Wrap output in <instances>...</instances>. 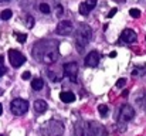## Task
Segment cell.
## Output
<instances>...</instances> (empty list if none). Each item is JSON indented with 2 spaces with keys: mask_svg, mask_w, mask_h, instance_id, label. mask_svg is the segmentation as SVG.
I'll list each match as a JSON object with an SVG mask.
<instances>
[{
  "mask_svg": "<svg viewBox=\"0 0 146 136\" xmlns=\"http://www.w3.org/2000/svg\"><path fill=\"white\" fill-rule=\"evenodd\" d=\"M33 57L43 64H47V65L54 64L60 57L58 43L55 40H40V41H37L33 47Z\"/></svg>",
  "mask_w": 146,
  "mask_h": 136,
  "instance_id": "obj_1",
  "label": "cell"
},
{
  "mask_svg": "<svg viewBox=\"0 0 146 136\" xmlns=\"http://www.w3.org/2000/svg\"><path fill=\"white\" fill-rule=\"evenodd\" d=\"M91 37H92L91 27L87 24H80V27L77 29V33H75V47H77L78 52H82L85 50V47L91 41Z\"/></svg>",
  "mask_w": 146,
  "mask_h": 136,
  "instance_id": "obj_2",
  "label": "cell"
},
{
  "mask_svg": "<svg viewBox=\"0 0 146 136\" xmlns=\"http://www.w3.org/2000/svg\"><path fill=\"white\" fill-rule=\"evenodd\" d=\"M64 132V125L58 121H48L41 126V133L44 136H60Z\"/></svg>",
  "mask_w": 146,
  "mask_h": 136,
  "instance_id": "obj_3",
  "label": "cell"
},
{
  "mask_svg": "<svg viewBox=\"0 0 146 136\" xmlns=\"http://www.w3.org/2000/svg\"><path fill=\"white\" fill-rule=\"evenodd\" d=\"M10 109L13 112V115L16 116H21L29 111V102L23 98H16L10 102Z\"/></svg>",
  "mask_w": 146,
  "mask_h": 136,
  "instance_id": "obj_4",
  "label": "cell"
},
{
  "mask_svg": "<svg viewBox=\"0 0 146 136\" xmlns=\"http://www.w3.org/2000/svg\"><path fill=\"white\" fill-rule=\"evenodd\" d=\"M133 116H135V109L131 105L125 103V105L121 106V111H119V115H118V122H119V125H125L129 121H132Z\"/></svg>",
  "mask_w": 146,
  "mask_h": 136,
  "instance_id": "obj_5",
  "label": "cell"
},
{
  "mask_svg": "<svg viewBox=\"0 0 146 136\" xmlns=\"http://www.w3.org/2000/svg\"><path fill=\"white\" fill-rule=\"evenodd\" d=\"M105 128L99 123V122H88L85 125V136H105Z\"/></svg>",
  "mask_w": 146,
  "mask_h": 136,
  "instance_id": "obj_6",
  "label": "cell"
},
{
  "mask_svg": "<svg viewBox=\"0 0 146 136\" xmlns=\"http://www.w3.org/2000/svg\"><path fill=\"white\" fill-rule=\"evenodd\" d=\"M9 60H10V64L14 67V68H19V67H21L24 62H26V57L20 52V51H17V50H9Z\"/></svg>",
  "mask_w": 146,
  "mask_h": 136,
  "instance_id": "obj_7",
  "label": "cell"
},
{
  "mask_svg": "<svg viewBox=\"0 0 146 136\" xmlns=\"http://www.w3.org/2000/svg\"><path fill=\"white\" fill-rule=\"evenodd\" d=\"M64 75L71 80L72 82L77 81V75H78V64L77 62H67L64 64Z\"/></svg>",
  "mask_w": 146,
  "mask_h": 136,
  "instance_id": "obj_8",
  "label": "cell"
},
{
  "mask_svg": "<svg viewBox=\"0 0 146 136\" xmlns=\"http://www.w3.org/2000/svg\"><path fill=\"white\" fill-rule=\"evenodd\" d=\"M72 30H74V26H72V23L68 21V20H62V21H60L58 26H57V33H58L60 36H70V34L72 33Z\"/></svg>",
  "mask_w": 146,
  "mask_h": 136,
  "instance_id": "obj_9",
  "label": "cell"
},
{
  "mask_svg": "<svg viewBox=\"0 0 146 136\" xmlns=\"http://www.w3.org/2000/svg\"><path fill=\"white\" fill-rule=\"evenodd\" d=\"M99 60H101V55H99V52L98 51H91L87 57H85V65L87 67H91V68H94V67H97L98 64H99Z\"/></svg>",
  "mask_w": 146,
  "mask_h": 136,
  "instance_id": "obj_10",
  "label": "cell"
},
{
  "mask_svg": "<svg viewBox=\"0 0 146 136\" xmlns=\"http://www.w3.org/2000/svg\"><path fill=\"white\" fill-rule=\"evenodd\" d=\"M136 38H138V36H136V33H135L132 29H126V30H123L122 34H121V40H122L123 43H128V44L135 43Z\"/></svg>",
  "mask_w": 146,
  "mask_h": 136,
  "instance_id": "obj_11",
  "label": "cell"
},
{
  "mask_svg": "<svg viewBox=\"0 0 146 136\" xmlns=\"http://www.w3.org/2000/svg\"><path fill=\"white\" fill-rule=\"evenodd\" d=\"M60 99L64 103H72V102H75V94L71 91H62V92H60Z\"/></svg>",
  "mask_w": 146,
  "mask_h": 136,
  "instance_id": "obj_12",
  "label": "cell"
},
{
  "mask_svg": "<svg viewBox=\"0 0 146 136\" xmlns=\"http://www.w3.org/2000/svg\"><path fill=\"white\" fill-rule=\"evenodd\" d=\"M47 108H48V105H47L46 101H43V99L34 101V111H36V113L41 115V113H44V112L47 111Z\"/></svg>",
  "mask_w": 146,
  "mask_h": 136,
  "instance_id": "obj_13",
  "label": "cell"
},
{
  "mask_svg": "<svg viewBox=\"0 0 146 136\" xmlns=\"http://www.w3.org/2000/svg\"><path fill=\"white\" fill-rule=\"evenodd\" d=\"M43 87H44V81H43L41 78H34V80L31 81V88L34 91L43 90Z\"/></svg>",
  "mask_w": 146,
  "mask_h": 136,
  "instance_id": "obj_14",
  "label": "cell"
},
{
  "mask_svg": "<svg viewBox=\"0 0 146 136\" xmlns=\"http://www.w3.org/2000/svg\"><path fill=\"white\" fill-rule=\"evenodd\" d=\"M90 11H91V9L87 6V3H85V1L80 4V14H81V16H88V14H90Z\"/></svg>",
  "mask_w": 146,
  "mask_h": 136,
  "instance_id": "obj_15",
  "label": "cell"
},
{
  "mask_svg": "<svg viewBox=\"0 0 146 136\" xmlns=\"http://www.w3.org/2000/svg\"><path fill=\"white\" fill-rule=\"evenodd\" d=\"M98 111H99V115H101L102 118H106V116H108V111H109V109H108L106 105H99V106H98Z\"/></svg>",
  "mask_w": 146,
  "mask_h": 136,
  "instance_id": "obj_16",
  "label": "cell"
},
{
  "mask_svg": "<svg viewBox=\"0 0 146 136\" xmlns=\"http://www.w3.org/2000/svg\"><path fill=\"white\" fill-rule=\"evenodd\" d=\"M11 16H13V13H11V10L10 9H6V10H3L1 11V19L3 20H9V19H11Z\"/></svg>",
  "mask_w": 146,
  "mask_h": 136,
  "instance_id": "obj_17",
  "label": "cell"
},
{
  "mask_svg": "<svg viewBox=\"0 0 146 136\" xmlns=\"http://www.w3.org/2000/svg\"><path fill=\"white\" fill-rule=\"evenodd\" d=\"M14 36H16V38H17V41L19 43H26V40H27V34H23V33H14Z\"/></svg>",
  "mask_w": 146,
  "mask_h": 136,
  "instance_id": "obj_18",
  "label": "cell"
},
{
  "mask_svg": "<svg viewBox=\"0 0 146 136\" xmlns=\"http://www.w3.org/2000/svg\"><path fill=\"white\" fill-rule=\"evenodd\" d=\"M50 10H51V9H50V6L47 3H41V4H40V11H41L43 14H50Z\"/></svg>",
  "mask_w": 146,
  "mask_h": 136,
  "instance_id": "obj_19",
  "label": "cell"
},
{
  "mask_svg": "<svg viewBox=\"0 0 146 136\" xmlns=\"http://www.w3.org/2000/svg\"><path fill=\"white\" fill-rule=\"evenodd\" d=\"M47 75H48L50 78H51V81H54V82H58V81H61V75H55L52 71H47Z\"/></svg>",
  "mask_w": 146,
  "mask_h": 136,
  "instance_id": "obj_20",
  "label": "cell"
},
{
  "mask_svg": "<svg viewBox=\"0 0 146 136\" xmlns=\"http://www.w3.org/2000/svg\"><path fill=\"white\" fill-rule=\"evenodd\" d=\"M129 14H131V17H133V19H139V17H141V10H139V9H131V10H129Z\"/></svg>",
  "mask_w": 146,
  "mask_h": 136,
  "instance_id": "obj_21",
  "label": "cell"
},
{
  "mask_svg": "<svg viewBox=\"0 0 146 136\" xmlns=\"http://www.w3.org/2000/svg\"><path fill=\"white\" fill-rule=\"evenodd\" d=\"M27 27L29 29H33L34 27V17H31V16L27 17Z\"/></svg>",
  "mask_w": 146,
  "mask_h": 136,
  "instance_id": "obj_22",
  "label": "cell"
},
{
  "mask_svg": "<svg viewBox=\"0 0 146 136\" xmlns=\"http://www.w3.org/2000/svg\"><path fill=\"white\" fill-rule=\"evenodd\" d=\"M85 3H87V6H88V7H90V9H91V10H92V9H94V7H95V6H97L98 0H87V1H85Z\"/></svg>",
  "mask_w": 146,
  "mask_h": 136,
  "instance_id": "obj_23",
  "label": "cell"
},
{
  "mask_svg": "<svg viewBox=\"0 0 146 136\" xmlns=\"http://www.w3.org/2000/svg\"><path fill=\"white\" fill-rule=\"evenodd\" d=\"M125 84H126V80H125V78H121V80L116 82V87H118V88H123Z\"/></svg>",
  "mask_w": 146,
  "mask_h": 136,
  "instance_id": "obj_24",
  "label": "cell"
},
{
  "mask_svg": "<svg viewBox=\"0 0 146 136\" xmlns=\"http://www.w3.org/2000/svg\"><path fill=\"white\" fill-rule=\"evenodd\" d=\"M116 11H118V9H116V7H113V9H111V11L108 13V19H111V17H113V16L116 14Z\"/></svg>",
  "mask_w": 146,
  "mask_h": 136,
  "instance_id": "obj_25",
  "label": "cell"
},
{
  "mask_svg": "<svg viewBox=\"0 0 146 136\" xmlns=\"http://www.w3.org/2000/svg\"><path fill=\"white\" fill-rule=\"evenodd\" d=\"M21 78H23V80H30V78H31V74H30V71H26V72H23Z\"/></svg>",
  "mask_w": 146,
  "mask_h": 136,
  "instance_id": "obj_26",
  "label": "cell"
},
{
  "mask_svg": "<svg viewBox=\"0 0 146 136\" xmlns=\"http://www.w3.org/2000/svg\"><path fill=\"white\" fill-rule=\"evenodd\" d=\"M62 13H64L62 6H58V7H57V16H58V17H61V16H62Z\"/></svg>",
  "mask_w": 146,
  "mask_h": 136,
  "instance_id": "obj_27",
  "label": "cell"
},
{
  "mask_svg": "<svg viewBox=\"0 0 146 136\" xmlns=\"http://www.w3.org/2000/svg\"><path fill=\"white\" fill-rule=\"evenodd\" d=\"M6 72H7V70H6L4 67H0V77H1L3 74H6Z\"/></svg>",
  "mask_w": 146,
  "mask_h": 136,
  "instance_id": "obj_28",
  "label": "cell"
},
{
  "mask_svg": "<svg viewBox=\"0 0 146 136\" xmlns=\"http://www.w3.org/2000/svg\"><path fill=\"white\" fill-rule=\"evenodd\" d=\"M109 57H111V58H115V57H116V51H112V52L109 54Z\"/></svg>",
  "mask_w": 146,
  "mask_h": 136,
  "instance_id": "obj_29",
  "label": "cell"
},
{
  "mask_svg": "<svg viewBox=\"0 0 146 136\" xmlns=\"http://www.w3.org/2000/svg\"><path fill=\"white\" fill-rule=\"evenodd\" d=\"M128 95H129V91H123V92H122V96H123V98H126Z\"/></svg>",
  "mask_w": 146,
  "mask_h": 136,
  "instance_id": "obj_30",
  "label": "cell"
},
{
  "mask_svg": "<svg viewBox=\"0 0 146 136\" xmlns=\"http://www.w3.org/2000/svg\"><path fill=\"white\" fill-rule=\"evenodd\" d=\"M3 62H4V58H3V55H0V67L3 65Z\"/></svg>",
  "mask_w": 146,
  "mask_h": 136,
  "instance_id": "obj_31",
  "label": "cell"
},
{
  "mask_svg": "<svg viewBox=\"0 0 146 136\" xmlns=\"http://www.w3.org/2000/svg\"><path fill=\"white\" fill-rule=\"evenodd\" d=\"M0 115H3V105L0 103Z\"/></svg>",
  "mask_w": 146,
  "mask_h": 136,
  "instance_id": "obj_32",
  "label": "cell"
},
{
  "mask_svg": "<svg viewBox=\"0 0 146 136\" xmlns=\"http://www.w3.org/2000/svg\"><path fill=\"white\" fill-rule=\"evenodd\" d=\"M113 1H118V3H123L125 0H113Z\"/></svg>",
  "mask_w": 146,
  "mask_h": 136,
  "instance_id": "obj_33",
  "label": "cell"
},
{
  "mask_svg": "<svg viewBox=\"0 0 146 136\" xmlns=\"http://www.w3.org/2000/svg\"><path fill=\"white\" fill-rule=\"evenodd\" d=\"M0 1H9V0H0Z\"/></svg>",
  "mask_w": 146,
  "mask_h": 136,
  "instance_id": "obj_34",
  "label": "cell"
},
{
  "mask_svg": "<svg viewBox=\"0 0 146 136\" xmlns=\"http://www.w3.org/2000/svg\"><path fill=\"white\" fill-rule=\"evenodd\" d=\"M0 136H6V135H0Z\"/></svg>",
  "mask_w": 146,
  "mask_h": 136,
  "instance_id": "obj_35",
  "label": "cell"
}]
</instances>
